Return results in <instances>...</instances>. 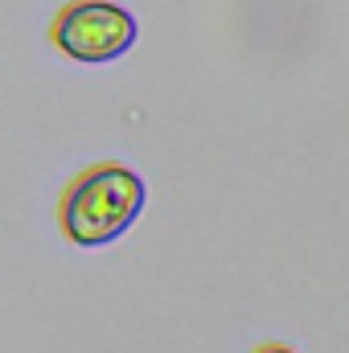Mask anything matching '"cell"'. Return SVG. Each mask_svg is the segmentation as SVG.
<instances>
[{
    "mask_svg": "<svg viewBox=\"0 0 349 353\" xmlns=\"http://www.w3.org/2000/svg\"><path fill=\"white\" fill-rule=\"evenodd\" d=\"M148 185L128 165H94L62 197V234L74 247H107L144 214Z\"/></svg>",
    "mask_w": 349,
    "mask_h": 353,
    "instance_id": "1",
    "label": "cell"
},
{
    "mask_svg": "<svg viewBox=\"0 0 349 353\" xmlns=\"http://www.w3.org/2000/svg\"><path fill=\"white\" fill-rule=\"evenodd\" d=\"M54 46L74 58V62H87V66H99V62H115L123 58L136 37H140V25L136 17L115 4V0H79L70 8L58 12L54 21Z\"/></svg>",
    "mask_w": 349,
    "mask_h": 353,
    "instance_id": "2",
    "label": "cell"
},
{
    "mask_svg": "<svg viewBox=\"0 0 349 353\" xmlns=\"http://www.w3.org/2000/svg\"><path fill=\"white\" fill-rule=\"evenodd\" d=\"M255 353H300V350H292V345H263V350Z\"/></svg>",
    "mask_w": 349,
    "mask_h": 353,
    "instance_id": "3",
    "label": "cell"
}]
</instances>
